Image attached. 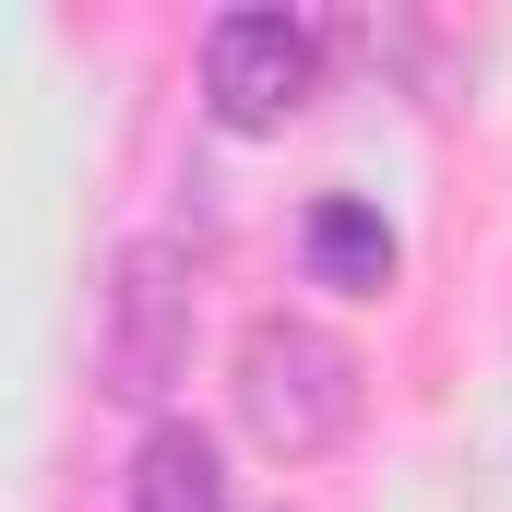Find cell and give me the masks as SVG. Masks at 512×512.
<instances>
[{
	"label": "cell",
	"mask_w": 512,
	"mask_h": 512,
	"mask_svg": "<svg viewBox=\"0 0 512 512\" xmlns=\"http://www.w3.org/2000/svg\"><path fill=\"white\" fill-rule=\"evenodd\" d=\"M358 417H370V358H358L346 334L286 322V310L239 334V429H251L274 465H322V453H346Z\"/></svg>",
	"instance_id": "obj_1"
},
{
	"label": "cell",
	"mask_w": 512,
	"mask_h": 512,
	"mask_svg": "<svg viewBox=\"0 0 512 512\" xmlns=\"http://www.w3.org/2000/svg\"><path fill=\"white\" fill-rule=\"evenodd\" d=\"M191 322H203V286L179 239H131L108 262V310H96V393L108 405H167L191 370Z\"/></svg>",
	"instance_id": "obj_2"
},
{
	"label": "cell",
	"mask_w": 512,
	"mask_h": 512,
	"mask_svg": "<svg viewBox=\"0 0 512 512\" xmlns=\"http://www.w3.org/2000/svg\"><path fill=\"white\" fill-rule=\"evenodd\" d=\"M310 96H322V36L298 12H215V36H203L215 131H286Z\"/></svg>",
	"instance_id": "obj_3"
},
{
	"label": "cell",
	"mask_w": 512,
	"mask_h": 512,
	"mask_svg": "<svg viewBox=\"0 0 512 512\" xmlns=\"http://www.w3.org/2000/svg\"><path fill=\"white\" fill-rule=\"evenodd\" d=\"M298 251H310V274H322L334 298H382V286H393V262H405V251H393V227L370 215V203H346V191H334V203H310Z\"/></svg>",
	"instance_id": "obj_4"
},
{
	"label": "cell",
	"mask_w": 512,
	"mask_h": 512,
	"mask_svg": "<svg viewBox=\"0 0 512 512\" xmlns=\"http://www.w3.org/2000/svg\"><path fill=\"white\" fill-rule=\"evenodd\" d=\"M131 512H227L215 441H203V429H155V441L131 453Z\"/></svg>",
	"instance_id": "obj_5"
}]
</instances>
